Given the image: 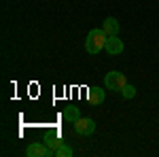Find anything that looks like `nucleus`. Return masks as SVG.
Here are the masks:
<instances>
[{
    "mask_svg": "<svg viewBox=\"0 0 159 157\" xmlns=\"http://www.w3.org/2000/svg\"><path fill=\"white\" fill-rule=\"evenodd\" d=\"M106 40H108V34L104 32V28H93L85 38V51L91 55H98L100 51H104Z\"/></svg>",
    "mask_w": 159,
    "mask_h": 157,
    "instance_id": "obj_1",
    "label": "nucleus"
},
{
    "mask_svg": "<svg viewBox=\"0 0 159 157\" xmlns=\"http://www.w3.org/2000/svg\"><path fill=\"white\" fill-rule=\"evenodd\" d=\"M125 85H127V79H125V74L119 72V70H112V72L104 74V87L110 89V91H121Z\"/></svg>",
    "mask_w": 159,
    "mask_h": 157,
    "instance_id": "obj_2",
    "label": "nucleus"
},
{
    "mask_svg": "<svg viewBox=\"0 0 159 157\" xmlns=\"http://www.w3.org/2000/svg\"><path fill=\"white\" fill-rule=\"evenodd\" d=\"M74 132L79 134V136H91V134L96 132V121L91 119V117H79V119L74 121Z\"/></svg>",
    "mask_w": 159,
    "mask_h": 157,
    "instance_id": "obj_3",
    "label": "nucleus"
},
{
    "mask_svg": "<svg viewBox=\"0 0 159 157\" xmlns=\"http://www.w3.org/2000/svg\"><path fill=\"white\" fill-rule=\"evenodd\" d=\"M25 155L28 157H51V155H55V153L45 142H30V146L25 149Z\"/></svg>",
    "mask_w": 159,
    "mask_h": 157,
    "instance_id": "obj_4",
    "label": "nucleus"
},
{
    "mask_svg": "<svg viewBox=\"0 0 159 157\" xmlns=\"http://www.w3.org/2000/svg\"><path fill=\"white\" fill-rule=\"evenodd\" d=\"M104 51H106L108 55H112V58H115V55H121L123 53V40L119 36H108Z\"/></svg>",
    "mask_w": 159,
    "mask_h": 157,
    "instance_id": "obj_5",
    "label": "nucleus"
},
{
    "mask_svg": "<svg viewBox=\"0 0 159 157\" xmlns=\"http://www.w3.org/2000/svg\"><path fill=\"white\" fill-rule=\"evenodd\" d=\"M87 100H89V104H102V102L106 100V91L100 89V87H89Z\"/></svg>",
    "mask_w": 159,
    "mask_h": 157,
    "instance_id": "obj_6",
    "label": "nucleus"
},
{
    "mask_svg": "<svg viewBox=\"0 0 159 157\" xmlns=\"http://www.w3.org/2000/svg\"><path fill=\"white\" fill-rule=\"evenodd\" d=\"M102 28H104V32H106L108 36H119V21H117L115 17H106V19L102 21Z\"/></svg>",
    "mask_w": 159,
    "mask_h": 157,
    "instance_id": "obj_7",
    "label": "nucleus"
},
{
    "mask_svg": "<svg viewBox=\"0 0 159 157\" xmlns=\"http://www.w3.org/2000/svg\"><path fill=\"white\" fill-rule=\"evenodd\" d=\"M81 117V109H76V106H68V109H64V119L74 123V121Z\"/></svg>",
    "mask_w": 159,
    "mask_h": 157,
    "instance_id": "obj_8",
    "label": "nucleus"
},
{
    "mask_svg": "<svg viewBox=\"0 0 159 157\" xmlns=\"http://www.w3.org/2000/svg\"><path fill=\"white\" fill-rule=\"evenodd\" d=\"M45 145H47V146L51 149V151L55 153V151H57V149H60V146L64 145V142H61V140L57 138V136H47V140H45Z\"/></svg>",
    "mask_w": 159,
    "mask_h": 157,
    "instance_id": "obj_9",
    "label": "nucleus"
},
{
    "mask_svg": "<svg viewBox=\"0 0 159 157\" xmlns=\"http://www.w3.org/2000/svg\"><path fill=\"white\" fill-rule=\"evenodd\" d=\"M136 94H138V91H136V87H134V85H129V83L121 89V96L127 98V100H129V98H136Z\"/></svg>",
    "mask_w": 159,
    "mask_h": 157,
    "instance_id": "obj_10",
    "label": "nucleus"
},
{
    "mask_svg": "<svg viewBox=\"0 0 159 157\" xmlns=\"http://www.w3.org/2000/svg\"><path fill=\"white\" fill-rule=\"evenodd\" d=\"M74 155V151L70 149V146H66V145H61L57 151H55V157H72Z\"/></svg>",
    "mask_w": 159,
    "mask_h": 157,
    "instance_id": "obj_11",
    "label": "nucleus"
}]
</instances>
